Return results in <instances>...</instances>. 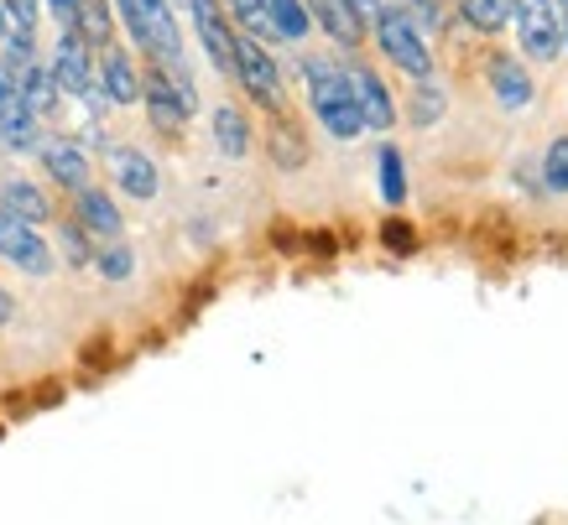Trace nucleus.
<instances>
[{
    "label": "nucleus",
    "instance_id": "1",
    "mask_svg": "<svg viewBox=\"0 0 568 525\" xmlns=\"http://www.w3.org/2000/svg\"><path fill=\"white\" fill-rule=\"evenodd\" d=\"M303 89H308V104L318 125H324L334 141H355L365 131L361 104H355V89H349V69H339L324 52H308L303 58Z\"/></svg>",
    "mask_w": 568,
    "mask_h": 525
},
{
    "label": "nucleus",
    "instance_id": "2",
    "mask_svg": "<svg viewBox=\"0 0 568 525\" xmlns=\"http://www.w3.org/2000/svg\"><path fill=\"white\" fill-rule=\"evenodd\" d=\"M115 17L125 21L136 52H146V63L183 69V32H178L173 0H115Z\"/></svg>",
    "mask_w": 568,
    "mask_h": 525
},
{
    "label": "nucleus",
    "instance_id": "3",
    "mask_svg": "<svg viewBox=\"0 0 568 525\" xmlns=\"http://www.w3.org/2000/svg\"><path fill=\"white\" fill-rule=\"evenodd\" d=\"M141 104H146V120L152 131H162L168 141L183 136L189 115L199 110V89L183 69H162V63H146L141 69Z\"/></svg>",
    "mask_w": 568,
    "mask_h": 525
},
{
    "label": "nucleus",
    "instance_id": "4",
    "mask_svg": "<svg viewBox=\"0 0 568 525\" xmlns=\"http://www.w3.org/2000/svg\"><path fill=\"white\" fill-rule=\"evenodd\" d=\"M371 32H376V48L381 58H392L402 73H413V79H433V52L417 32V21L402 11V6H381L376 21H371Z\"/></svg>",
    "mask_w": 568,
    "mask_h": 525
},
{
    "label": "nucleus",
    "instance_id": "5",
    "mask_svg": "<svg viewBox=\"0 0 568 525\" xmlns=\"http://www.w3.org/2000/svg\"><path fill=\"white\" fill-rule=\"evenodd\" d=\"M235 84L245 89V100H256L266 115H282L287 110V84H282V69L266 42L256 37H235Z\"/></svg>",
    "mask_w": 568,
    "mask_h": 525
},
{
    "label": "nucleus",
    "instance_id": "6",
    "mask_svg": "<svg viewBox=\"0 0 568 525\" xmlns=\"http://www.w3.org/2000/svg\"><path fill=\"white\" fill-rule=\"evenodd\" d=\"M0 260L17 266L21 276H37V281L58 271V250L48 245V235H42L37 224L6 214V208H0Z\"/></svg>",
    "mask_w": 568,
    "mask_h": 525
},
{
    "label": "nucleus",
    "instance_id": "7",
    "mask_svg": "<svg viewBox=\"0 0 568 525\" xmlns=\"http://www.w3.org/2000/svg\"><path fill=\"white\" fill-rule=\"evenodd\" d=\"M48 69L63 94H73V100H84V104H104L100 84H94V48L79 32H58V48H52Z\"/></svg>",
    "mask_w": 568,
    "mask_h": 525
},
{
    "label": "nucleus",
    "instance_id": "8",
    "mask_svg": "<svg viewBox=\"0 0 568 525\" xmlns=\"http://www.w3.org/2000/svg\"><path fill=\"white\" fill-rule=\"evenodd\" d=\"M511 27H517L521 52L532 63H552L564 48V21H558L552 0H511Z\"/></svg>",
    "mask_w": 568,
    "mask_h": 525
},
{
    "label": "nucleus",
    "instance_id": "9",
    "mask_svg": "<svg viewBox=\"0 0 568 525\" xmlns=\"http://www.w3.org/2000/svg\"><path fill=\"white\" fill-rule=\"evenodd\" d=\"M189 6V21L193 32H199V42H204L209 63L220 73H230L235 79V21H230V11H224V0H183Z\"/></svg>",
    "mask_w": 568,
    "mask_h": 525
},
{
    "label": "nucleus",
    "instance_id": "10",
    "mask_svg": "<svg viewBox=\"0 0 568 525\" xmlns=\"http://www.w3.org/2000/svg\"><path fill=\"white\" fill-rule=\"evenodd\" d=\"M94 84H100L104 104H121V110L141 104V63L131 58V48L110 42L94 52Z\"/></svg>",
    "mask_w": 568,
    "mask_h": 525
},
{
    "label": "nucleus",
    "instance_id": "11",
    "mask_svg": "<svg viewBox=\"0 0 568 525\" xmlns=\"http://www.w3.org/2000/svg\"><path fill=\"white\" fill-rule=\"evenodd\" d=\"M37 162H42V172H48V183H58L69 198H73V193H84V187H94L89 152L79 146V141H69V136L37 141Z\"/></svg>",
    "mask_w": 568,
    "mask_h": 525
},
{
    "label": "nucleus",
    "instance_id": "12",
    "mask_svg": "<svg viewBox=\"0 0 568 525\" xmlns=\"http://www.w3.org/2000/svg\"><path fill=\"white\" fill-rule=\"evenodd\" d=\"M104 167H110V183L121 187L125 198H136V204H146V198L162 193V172H156V162L141 152V146H110V152H104Z\"/></svg>",
    "mask_w": 568,
    "mask_h": 525
},
{
    "label": "nucleus",
    "instance_id": "13",
    "mask_svg": "<svg viewBox=\"0 0 568 525\" xmlns=\"http://www.w3.org/2000/svg\"><path fill=\"white\" fill-rule=\"evenodd\" d=\"M69 219L79 224L94 245H110V239L125 235V214H121V204H115L104 187H84V193H73Z\"/></svg>",
    "mask_w": 568,
    "mask_h": 525
},
{
    "label": "nucleus",
    "instance_id": "14",
    "mask_svg": "<svg viewBox=\"0 0 568 525\" xmlns=\"http://www.w3.org/2000/svg\"><path fill=\"white\" fill-rule=\"evenodd\" d=\"M349 89H355L365 131H392L396 125V100H392V89L381 84V73L371 69V63H355V69H349Z\"/></svg>",
    "mask_w": 568,
    "mask_h": 525
},
{
    "label": "nucleus",
    "instance_id": "15",
    "mask_svg": "<svg viewBox=\"0 0 568 525\" xmlns=\"http://www.w3.org/2000/svg\"><path fill=\"white\" fill-rule=\"evenodd\" d=\"M485 79H490V94H496L500 110H527V104L537 100L532 73L521 69V58H511V52H490V63H485Z\"/></svg>",
    "mask_w": 568,
    "mask_h": 525
},
{
    "label": "nucleus",
    "instance_id": "16",
    "mask_svg": "<svg viewBox=\"0 0 568 525\" xmlns=\"http://www.w3.org/2000/svg\"><path fill=\"white\" fill-rule=\"evenodd\" d=\"M0 208L17 214V219H27V224H52V198L32 183V177H21V172L0 177Z\"/></svg>",
    "mask_w": 568,
    "mask_h": 525
},
{
    "label": "nucleus",
    "instance_id": "17",
    "mask_svg": "<svg viewBox=\"0 0 568 525\" xmlns=\"http://www.w3.org/2000/svg\"><path fill=\"white\" fill-rule=\"evenodd\" d=\"M37 141H42V120L32 115V104L21 100V94L17 100H0V146L27 156V152H37Z\"/></svg>",
    "mask_w": 568,
    "mask_h": 525
},
{
    "label": "nucleus",
    "instance_id": "18",
    "mask_svg": "<svg viewBox=\"0 0 568 525\" xmlns=\"http://www.w3.org/2000/svg\"><path fill=\"white\" fill-rule=\"evenodd\" d=\"M266 152H272V167H282V172L308 167V136H303V125L287 110L272 115V125H266Z\"/></svg>",
    "mask_w": 568,
    "mask_h": 525
},
{
    "label": "nucleus",
    "instance_id": "19",
    "mask_svg": "<svg viewBox=\"0 0 568 525\" xmlns=\"http://www.w3.org/2000/svg\"><path fill=\"white\" fill-rule=\"evenodd\" d=\"M308 17L318 21V27H324V32L334 37V42H339L345 52H361V42H365V21L355 17V11H349L345 0H308Z\"/></svg>",
    "mask_w": 568,
    "mask_h": 525
},
{
    "label": "nucleus",
    "instance_id": "20",
    "mask_svg": "<svg viewBox=\"0 0 568 525\" xmlns=\"http://www.w3.org/2000/svg\"><path fill=\"white\" fill-rule=\"evenodd\" d=\"M209 131H214V152L230 156V162H241V156L251 152V141H256L241 104H220V110L209 115Z\"/></svg>",
    "mask_w": 568,
    "mask_h": 525
},
{
    "label": "nucleus",
    "instance_id": "21",
    "mask_svg": "<svg viewBox=\"0 0 568 525\" xmlns=\"http://www.w3.org/2000/svg\"><path fill=\"white\" fill-rule=\"evenodd\" d=\"M21 100L32 104V115H52L58 104H63V89H58V79H52V69L42 63V58H32L27 69H21Z\"/></svg>",
    "mask_w": 568,
    "mask_h": 525
},
{
    "label": "nucleus",
    "instance_id": "22",
    "mask_svg": "<svg viewBox=\"0 0 568 525\" xmlns=\"http://www.w3.org/2000/svg\"><path fill=\"white\" fill-rule=\"evenodd\" d=\"M79 37L100 52L115 42V6L110 0H79Z\"/></svg>",
    "mask_w": 568,
    "mask_h": 525
},
{
    "label": "nucleus",
    "instance_id": "23",
    "mask_svg": "<svg viewBox=\"0 0 568 525\" xmlns=\"http://www.w3.org/2000/svg\"><path fill=\"white\" fill-rule=\"evenodd\" d=\"M266 17H272V32L282 42H303L313 32V17H308V0H266Z\"/></svg>",
    "mask_w": 568,
    "mask_h": 525
},
{
    "label": "nucleus",
    "instance_id": "24",
    "mask_svg": "<svg viewBox=\"0 0 568 525\" xmlns=\"http://www.w3.org/2000/svg\"><path fill=\"white\" fill-rule=\"evenodd\" d=\"M224 11H230V21H235L245 37H256V42H276L272 17H266V0H224Z\"/></svg>",
    "mask_w": 568,
    "mask_h": 525
},
{
    "label": "nucleus",
    "instance_id": "25",
    "mask_svg": "<svg viewBox=\"0 0 568 525\" xmlns=\"http://www.w3.org/2000/svg\"><path fill=\"white\" fill-rule=\"evenodd\" d=\"M459 17L475 27V32H500L511 21V0H459Z\"/></svg>",
    "mask_w": 568,
    "mask_h": 525
},
{
    "label": "nucleus",
    "instance_id": "26",
    "mask_svg": "<svg viewBox=\"0 0 568 525\" xmlns=\"http://www.w3.org/2000/svg\"><path fill=\"white\" fill-rule=\"evenodd\" d=\"M94 271H100L104 281H131V276H136V255H131L125 239H110V245L94 250Z\"/></svg>",
    "mask_w": 568,
    "mask_h": 525
},
{
    "label": "nucleus",
    "instance_id": "27",
    "mask_svg": "<svg viewBox=\"0 0 568 525\" xmlns=\"http://www.w3.org/2000/svg\"><path fill=\"white\" fill-rule=\"evenodd\" d=\"M58 239H63V255H69L73 271H89V266H94V250H100V245H94V239H89L73 219L58 224Z\"/></svg>",
    "mask_w": 568,
    "mask_h": 525
},
{
    "label": "nucleus",
    "instance_id": "28",
    "mask_svg": "<svg viewBox=\"0 0 568 525\" xmlns=\"http://www.w3.org/2000/svg\"><path fill=\"white\" fill-rule=\"evenodd\" d=\"M381 198H386V204H402V198H407V172H402L396 146H381Z\"/></svg>",
    "mask_w": 568,
    "mask_h": 525
},
{
    "label": "nucleus",
    "instance_id": "29",
    "mask_svg": "<svg viewBox=\"0 0 568 525\" xmlns=\"http://www.w3.org/2000/svg\"><path fill=\"white\" fill-rule=\"evenodd\" d=\"M438 115H444V89L428 84V79H417V94H413V104H407V120H413V125H433Z\"/></svg>",
    "mask_w": 568,
    "mask_h": 525
},
{
    "label": "nucleus",
    "instance_id": "30",
    "mask_svg": "<svg viewBox=\"0 0 568 525\" xmlns=\"http://www.w3.org/2000/svg\"><path fill=\"white\" fill-rule=\"evenodd\" d=\"M542 187L548 193H568V136H558L542 156Z\"/></svg>",
    "mask_w": 568,
    "mask_h": 525
},
{
    "label": "nucleus",
    "instance_id": "31",
    "mask_svg": "<svg viewBox=\"0 0 568 525\" xmlns=\"http://www.w3.org/2000/svg\"><path fill=\"white\" fill-rule=\"evenodd\" d=\"M407 17H413L417 27H428V32H444L448 0H407Z\"/></svg>",
    "mask_w": 568,
    "mask_h": 525
},
{
    "label": "nucleus",
    "instance_id": "32",
    "mask_svg": "<svg viewBox=\"0 0 568 525\" xmlns=\"http://www.w3.org/2000/svg\"><path fill=\"white\" fill-rule=\"evenodd\" d=\"M6 17H11V32H37V17H42V0H0Z\"/></svg>",
    "mask_w": 568,
    "mask_h": 525
},
{
    "label": "nucleus",
    "instance_id": "33",
    "mask_svg": "<svg viewBox=\"0 0 568 525\" xmlns=\"http://www.w3.org/2000/svg\"><path fill=\"white\" fill-rule=\"evenodd\" d=\"M381 239H386V250H396V255H413L417 250V235H413V224H407V219H386Z\"/></svg>",
    "mask_w": 568,
    "mask_h": 525
},
{
    "label": "nucleus",
    "instance_id": "34",
    "mask_svg": "<svg viewBox=\"0 0 568 525\" xmlns=\"http://www.w3.org/2000/svg\"><path fill=\"white\" fill-rule=\"evenodd\" d=\"M48 17L58 21V32H79V0H48Z\"/></svg>",
    "mask_w": 568,
    "mask_h": 525
},
{
    "label": "nucleus",
    "instance_id": "35",
    "mask_svg": "<svg viewBox=\"0 0 568 525\" xmlns=\"http://www.w3.org/2000/svg\"><path fill=\"white\" fill-rule=\"evenodd\" d=\"M345 6H349V11H355V17L365 21V27H371V21H376V11H381V6H386V0H345Z\"/></svg>",
    "mask_w": 568,
    "mask_h": 525
},
{
    "label": "nucleus",
    "instance_id": "36",
    "mask_svg": "<svg viewBox=\"0 0 568 525\" xmlns=\"http://www.w3.org/2000/svg\"><path fill=\"white\" fill-rule=\"evenodd\" d=\"M11 318H17V302H11V291L0 287V328H6Z\"/></svg>",
    "mask_w": 568,
    "mask_h": 525
},
{
    "label": "nucleus",
    "instance_id": "37",
    "mask_svg": "<svg viewBox=\"0 0 568 525\" xmlns=\"http://www.w3.org/2000/svg\"><path fill=\"white\" fill-rule=\"evenodd\" d=\"M11 37V17H6V6H0V42Z\"/></svg>",
    "mask_w": 568,
    "mask_h": 525
},
{
    "label": "nucleus",
    "instance_id": "38",
    "mask_svg": "<svg viewBox=\"0 0 568 525\" xmlns=\"http://www.w3.org/2000/svg\"><path fill=\"white\" fill-rule=\"evenodd\" d=\"M558 21H564V42H568V0H564V17H558Z\"/></svg>",
    "mask_w": 568,
    "mask_h": 525
}]
</instances>
